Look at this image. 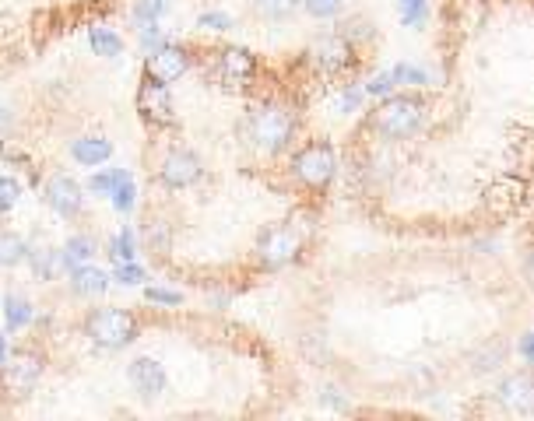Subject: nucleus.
Wrapping results in <instances>:
<instances>
[{
    "label": "nucleus",
    "instance_id": "obj_6",
    "mask_svg": "<svg viewBox=\"0 0 534 421\" xmlns=\"http://www.w3.org/2000/svg\"><path fill=\"white\" fill-rule=\"evenodd\" d=\"M39 376H43V362L32 351H8V358L0 362V386L8 397H29Z\"/></svg>",
    "mask_w": 534,
    "mask_h": 421
},
{
    "label": "nucleus",
    "instance_id": "obj_26",
    "mask_svg": "<svg viewBox=\"0 0 534 421\" xmlns=\"http://www.w3.org/2000/svg\"><path fill=\"white\" fill-rule=\"evenodd\" d=\"M166 11H169V0H138V4H134V22L138 25L159 22Z\"/></svg>",
    "mask_w": 534,
    "mask_h": 421
},
{
    "label": "nucleus",
    "instance_id": "obj_11",
    "mask_svg": "<svg viewBox=\"0 0 534 421\" xmlns=\"http://www.w3.org/2000/svg\"><path fill=\"white\" fill-rule=\"evenodd\" d=\"M187 67H190V53L183 50V46H173V43L152 50V53H148V60H145L148 78L162 81V85H173V81H180L183 74H187Z\"/></svg>",
    "mask_w": 534,
    "mask_h": 421
},
{
    "label": "nucleus",
    "instance_id": "obj_24",
    "mask_svg": "<svg viewBox=\"0 0 534 421\" xmlns=\"http://www.w3.org/2000/svg\"><path fill=\"white\" fill-rule=\"evenodd\" d=\"M390 78H394V88H422V85H429V74L422 71V67H415V64H397L394 71H390Z\"/></svg>",
    "mask_w": 534,
    "mask_h": 421
},
{
    "label": "nucleus",
    "instance_id": "obj_15",
    "mask_svg": "<svg viewBox=\"0 0 534 421\" xmlns=\"http://www.w3.org/2000/svg\"><path fill=\"white\" fill-rule=\"evenodd\" d=\"M113 155V144L106 137H81V141L71 144V158L78 165H99Z\"/></svg>",
    "mask_w": 534,
    "mask_h": 421
},
{
    "label": "nucleus",
    "instance_id": "obj_2",
    "mask_svg": "<svg viewBox=\"0 0 534 421\" xmlns=\"http://www.w3.org/2000/svg\"><path fill=\"white\" fill-rule=\"evenodd\" d=\"M422 120H426V102L415 95H390L373 109L369 127L387 141H405L422 127Z\"/></svg>",
    "mask_w": 534,
    "mask_h": 421
},
{
    "label": "nucleus",
    "instance_id": "obj_37",
    "mask_svg": "<svg viewBox=\"0 0 534 421\" xmlns=\"http://www.w3.org/2000/svg\"><path fill=\"white\" fill-rule=\"evenodd\" d=\"M366 92H369V95H390V92H394V78H390V71L376 74V78L366 85Z\"/></svg>",
    "mask_w": 534,
    "mask_h": 421
},
{
    "label": "nucleus",
    "instance_id": "obj_25",
    "mask_svg": "<svg viewBox=\"0 0 534 421\" xmlns=\"http://www.w3.org/2000/svg\"><path fill=\"white\" fill-rule=\"evenodd\" d=\"M397 8H401V22L408 29H422L429 18V4L426 0H397Z\"/></svg>",
    "mask_w": 534,
    "mask_h": 421
},
{
    "label": "nucleus",
    "instance_id": "obj_22",
    "mask_svg": "<svg viewBox=\"0 0 534 421\" xmlns=\"http://www.w3.org/2000/svg\"><path fill=\"white\" fill-rule=\"evenodd\" d=\"M109 257L116 260V264H123V260H134L138 257V239H134V232L130 229H120L113 236V243H109Z\"/></svg>",
    "mask_w": 534,
    "mask_h": 421
},
{
    "label": "nucleus",
    "instance_id": "obj_32",
    "mask_svg": "<svg viewBox=\"0 0 534 421\" xmlns=\"http://www.w3.org/2000/svg\"><path fill=\"white\" fill-rule=\"evenodd\" d=\"M197 29H204V32H229L232 29V18L222 15V11H208V15L197 18Z\"/></svg>",
    "mask_w": 534,
    "mask_h": 421
},
{
    "label": "nucleus",
    "instance_id": "obj_8",
    "mask_svg": "<svg viewBox=\"0 0 534 421\" xmlns=\"http://www.w3.org/2000/svg\"><path fill=\"white\" fill-rule=\"evenodd\" d=\"M253 71H257V60H253V53L243 50V46H225V50L215 53V81L232 88V92L250 85Z\"/></svg>",
    "mask_w": 534,
    "mask_h": 421
},
{
    "label": "nucleus",
    "instance_id": "obj_42",
    "mask_svg": "<svg viewBox=\"0 0 534 421\" xmlns=\"http://www.w3.org/2000/svg\"><path fill=\"white\" fill-rule=\"evenodd\" d=\"M0 158H4V151H0Z\"/></svg>",
    "mask_w": 534,
    "mask_h": 421
},
{
    "label": "nucleus",
    "instance_id": "obj_29",
    "mask_svg": "<svg viewBox=\"0 0 534 421\" xmlns=\"http://www.w3.org/2000/svg\"><path fill=\"white\" fill-rule=\"evenodd\" d=\"M113 278L120 281V285H141V281H145L148 274H145V267H138L134 260H123V264H116Z\"/></svg>",
    "mask_w": 534,
    "mask_h": 421
},
{
    "label": "nucleus",
    "instance_id": "obj_3",
    "mask_svg": "<svg viewBox=\"0 0 534 421\" xmlns=\"http://www.w3.org/2000/svg\"><path fill=\"white\" fill-rule=\"evenodd\" d=\"M85 334L99 348H127L138 337V320L127 309H116V306L92 309L85 320Z\"/></svg>",
    "mask_w": 534,
    "mask_h": 421
},
{
    "label": "nucleus",
    "instance_id": "obj_36",
    "mask_svg": "<svg viewBox=\"0 0 534 421\" xmlns=\"http://www.w3.org/2000/svg\"><path fill=\"white\" fill-rule=\"evenodd\" d=\"M148 246H152V250H166V246H169V232H166V225H162V222H152V225H148Z\"/></svg>",
    "mask_w": 534,
    "mask_h": 421
},
{
    "label": "nucleus",
    "instance_id": "obj_40",
    "mask_svg": "<svg viewBox=\"0 0 534 421\" xmlns=\"http://www.w3.org/2000/svg\"><path fill=\"white\" fill-rule=\"evenodd\" d=\"M8 337H4V334H0V362H4V358H8Z\"/></svg>",
    "mask_w": 534,
    "mask_h": 421
},
{
    "label": "nucleus",
    "instance_id": "obj_35",
    "mask_svg": "<svg viewBox=\"0 0 534 421\" xmlns=\"http://www.w3.org/2000/svg\"><path fill=\"white\" fill-rule=\"evenodd\" d=\"M145 299L155 302V306H180L183 295H180V292H169V288H148Z\"/></svg>",
    "mask_w": 534,
    "mask_h": 421
},
{
    "label": "nucleus",
    "instance_id": "obj_17",
    "mask_svg": "<svg viewBox=\"0 0 534 421\" xmlns=\"http://www.w3.org/2000/svg\"><path fill=\"white\" fill-rule=\"evenodd\" d=\"M92 257H95V239L92 236H71L64 246V253H60V264L81 267V264H88Z\"/></svg>",
    "mask_w": 534,
    "mask_h": 421
},
{
    "label": "nucleus",
    "instance_id": "obj_13",
    "mask_svg": "<svg viewBox=\"0 0 534 421\" xmlns=\"http://www.w3.org/2000/svg\"><path fill=\"white\" fill-rule=\"evenodd\" d=\"M499 400L503 407L517 414H534V376L531 372H517V376H506L499 383Z\"/></svg>",
    "mask_w": 534,
    "mask_h": 421
},
{
    "label": "nucleus",
    "instance_id": "obj_9",
    "mask_svg": "<svg viewBox=\"0 0 534 421\" xmlns=\"http://www.w3.org/2000/svg\"><path fill=\"white\" fill-rule=\"evenodd\" d=\"M138 113L145 116L152 127H173L176 113H173L169 85H162V81H155L145 74V81H141V88H138Z\"/></svg>",
    "mask_w": 534,
    "mask_h": 421
},
{
    "label": "nucleus",
    "instance_id": "obj_21",
    "mask_svg": "<svg viewBox=\"0 0 534 421\" xmlns=\"http://www.w3.org/2000/svg\"><path fill=\"white\" fill-rule=\"evenodd\" d=\"M29 257V246H25L22 236H0V267H15Z\"/></svg>",
    "mask_w": 534,
    "mask_h": 421
},
{
    "label": "nucleus",
    "instance_id": "obj_23",
    "mask_svg": "<svg viewBox=\"0 0 534 421\" xmlns=\"http://www.w3.org/2000/svg\"><path fill=\"white\" fill-rule=\"evenodd\" d=\"M303 0H257V11L271 22H285V18L296 15V8Z\"/></svg>",
    "mask_w": 534,
    "mask_h": 421
},
{
    "label": "nucleus",
    "instance_id": "obj_34",
    "mask_svg": "<svg viewBox=\"0 0 534 421\" xmlns=\"http://www.w3.org/2000/svg\"><path fill=\"white\" fill-rule=\"evenodd\" d=\"M362 99H366V88L348 85L345 92H341V99H338V113H355V109L362 106Z\"/></svg>",
    "mask_w": 534,
    "mask_h": 421
},
{
    "label": "nucleus",
    "instance_id": "obj_41",
    "mask_svg": "<svg viewBox=\"0 0 534 421\" xmlns=\"http://www.w3.org/2000/svg\"><path fill=\"white\" fill-rule=\"evenodd\" d=\"M527 278H531V285H534V253L527 257Z\"/></svg>",
    "mask_w": 534,
    "mask_h": 421
},
{
    "label": "nucleus",
    "instance_id": "obj_18",
    "mask_svg": "<svg viewBox=\"0 0 534 421\" xmlns=\"http://www.w3.org/2000/svg\"><path fill=\"white\" fill-rule=\"evenodd\" d=\"M88 43H92V50L99 53V57H120L123 53V39L116 36L113 29H99V25H95V29L88 32Z\"/></svg>",
    "mask_w": 534,
    "mask_h": 421
},
{
    "label": "nucleus",
    "instance_id": "obj_38",
    "mask_svg": "<svg viewBox=\"0 0 534 421\" xmlns=\"http://www.w3.org/2000/svg\"><path fill=\"white\" fill-rule=\"evenodd\" d=\"M520 355H524V358H527V362H531V365H534V334H527V337H524V341H520Z\"/></svg>",
    "mask_w": 534,
    "mask_h": 421
},
{
    "label": "nucleus",
    "instance_id": "obj_27",
    "mask_svg": "<svg viewBox=\"0 0 534 421\" xmlns=\"http://www.w3.org/2000/svg\"><path fill=\"white\" fill-rule=\"evenodd\" d=\"M123 179V169H106V172H95L92 179H88V190L99 193V197H109L113 193V186Z\"/></svg>",
    "mask_w": 534,
    "mask_h": 421
},
{
    "label": "nucleus",
    "instance_id": "obj_5",
    "mask_svg": "<svg viewBox=\"0 0 534 421\" xmlns=\"http://www.w3.org/2000/svg\"><path fill=\"white\" fill-rule=\"evenodd\" d=\"M292 172H296V176L303 179L306 186H313V190H324V186L334 179V172H338V158H334V148L327 141L306 144V148L299 151L296 158H292Z\"/></svg>",
    "mask_w": 534,
    "mask_h": 421
},
{
    "label": "nucleus",
    "instance_id": "obj_33",
    "mask_svg": "<svg viewBox=\"0 0 534 421\" xmlns=\"http://www.w3.org/2000/svg\"><path fill=\"white\" fill-rule=\"evenodd\" d=\"M345 0H303V8L310 11L313 18H334L341 11Z\"/></svg>",
    "mask_w": 534,
    "mask_h": 421
},
{
    "label": "nucleus",
    "instance_id": "obj_14",
    "mask_svg": "<svg viewBox=\"0 0 534 421\" xmlns=\"http://www.w3.org/2000/svg\"><path fill=\"white\" fill-rule=\"evenodd\" d=\"M127 376H130V383H134V390L145 393V397H159V393L166 390V369H162L155 358H134Z\"/></svg>",
    "mask_w": 534,
    "mask_h": 421
},
{
    "label": "nucleus",
    "instance_id": "obj_20",
    "mask_svg": "<svg viewBox=\"0 0 534 421\" xmlns=\"http://www.w3.org/2000/svg\"><path fill=\"white\" fill-rule=\"evenodd\" d=\"M4 320H8V330H22L32 323V306L22 299V295H8L4 299Z\"/></svg>",
    "mask_w": 534,
    "mask_h": 421
},
{
    "label": "nucleus",
    "instance_id": "obj_30",
    "mask_svg": "<svg viewBox=\"0 0 534 421\" xmlns=\"http://www.w3.org/2000/svg\"><path fill=\"white\" fill-rule=\"evenodd\" d=\"M22 197V186H18L15 176H0V211H11Z\"/></svg>",
    "mask_w": 534,
    "mask_h": 421
},
{
    "label": "nucleus",
    "instance_id": "obj_4",
    "mask_svg": "<svg viewBox=\"0 0 534 421\" xmlns=\"http://www.w3.org/2000/svg\"><path fill=\"white\" fill-rule=\"evenodd\" d=\"M306 243V229L299 222H285V225H275L271 232H264L257 243V260L264 267H285L289 260L299 257V250H303Z\"/></svg>",
    "mask_w": 534,
    "mask_h": 421
},
{
    "label": "nucleus",
    "instance_id": "obj_16",
    "mask_svg": "<svg viewBox=\"0 0 534 421\" xmlns=\"http://www.w3.org/2000/svg\"><path fill=\"white\" fill-rule=\"evenodd\" d=\"M106 288H109V278L99 271V267H88V264L71 267V292H78V295H102Z\"/></svg>",
    "mask_w": 534,
    "mask_h": 421
},
{
    "label": "nucleus",
    "instance_id": "obj_10",
    "mask_svg": "<svg viewBox=\"0 0 534 421\" xmlns=\"http://www.w3.org/2000/svg\"><path fill=\"white\" fill-rule=\"evenodd\" d=\"M201 176H204L201 158H197L194 151H183V148H176L173 155H166V162L159 165V183L169 186V190H187V186H194Z\"/></svg>",
    "mask_w": 534,
    "mask_h": 421
},
{
    "label": "nucleus",
    "instance_id": "obj_7",
    "mask_svg": "<svg viewBox=\"0 0 534 421\" xmlns=\"http://www.w3.org/2000/svg\"><path fill=\"white\" fill-rule=\"evenodd\" d=\"M310 60L320 74L338 78V74H345L348 67L355 64V46H352V39H345L341 32H331V36H320L317 43L310 46Z\"/></svg>",
    "mask_w": 534,
    "mask_h": 421
},
{
    "label": "nucleus",
    "instance_id": "obj_1",
    "mask_svg": "<svg viewBox=\"0 0 534 421\" xmlns=\"http://www.w3.org/2000/svg\"><path fill=\"white\" fill-rule=\"evenodd\" d=\"M246 141L257 151H267V155H278L292 144V134H296V116L285 106H257L246 116Z\"/></svg>",
    "mask_w": 534,
    "mask_h": 421
},
{
    "label": "nucleus",
    "instance_id": "obj_12",
    "mask_svg": "<svg viewBox=\"0 0 534 421\" xmlns=\"http://www.w3.org/2000/svg\"><path fill=\"white\" fill-rule=\"evenodd\" d=\"M46 204H50L60 218H74L81 211V204H85V197H81V186L74 183L71 176H53L50 183H46Z\"/></svg>",
    "mask_w": 534,
    "mask_h": 421
},
{
    "label": "nucleus",
    "instance_id": "obj_19",
    "mask_svg": "<svg viewBox=\"0 0 534 421\" xmlns=\"http://www.w3.org/2000/svg\"><path fill=\"white\" fill-rule=\"evenodd\" d=\"M32 264V274H36L39 281H53L60 271V257L53 250H29V257H25Z\"/></svg>",
    "mask_w": 534,
    "mask_h": 421
},
{
    "label": "nucleus",
    "instance_id": "obj_31",
    "mask_svg": "<svg viewBox=\"0 0 534 421\" xmlns=\"http://www.w3.org/2000/svg\"><path fill=\"white\" fill-rule=\"evenodd\" d=\"M159 46H166V32L159 29V22L141 25V50L152 53V50H159Z\"/></svg>",
    "mask_w": 534,
    "mask_h": 421
},
{
    "label": "nucleus",
    "instance_id": "obj_39",
    "mask_svg": "<svg viewBox=\"0 0 534 421\" xmlns=\"http://www.w3.org/2000/svg\"><path fill=\"white\" fill-rule=\"evenodd\" d=\"M11 127V113L4 106H0V130H8Z\"/></svg>",
    "mask_w": 534,
    "mask_h": 421
},
{
    "label": "nucleus",
    "instance_id": "obj_28",
    "mask_svg": "<svg viewBox=\"0 0 534 421\" xmlns=\"http://www.w3.org/2000/svg\"><path fill=\"white\" fill-rule=\"evenodd\" d=\"M109 197H113V207H116V211H130V207H134V179H130L127 172H123V179L113 186V193H109Z\"/></svg>",
    "mask_w": 534,
    "mask_h": 421
}]
</instances>
